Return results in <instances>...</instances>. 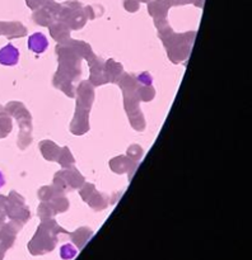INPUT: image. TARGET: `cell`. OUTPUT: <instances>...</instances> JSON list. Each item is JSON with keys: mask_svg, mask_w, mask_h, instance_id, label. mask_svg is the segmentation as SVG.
I'll return each instance as SVG.
<instances>
[{"mask_svg": "<svg viewBox=\"0 0 252 260\" xmlns=\"http://www.w3.org/2000/svg\"><path fill=\"white\" fill-rule=\"evenodd\" d=\"M59 233H66L64 229L59 228L53 221L47 223H42L38 228L37 233L33 236L32 241L28 244V250L32 255H43L55 249L58 244V235Z\"/></svg>", "mask_w": 252, "mask_h": 260, "instance_id": "6da1fadb", "label": "cell"}, {"mask_svg": "<svg viewBox=\"0 0 252 260\" xmlns=\"http://www.w3.org/2000/svg\"><path fill=\"white\" fill-rule=\"evenodd\" d=\"M18 60H19V51L12 43H8L0 50V63L2 65L14 66L18 63Z\"/></svg>", "mask_w": 252, "mask_h": 260, "instance_id": "7a4b0ae2", "label": "cell"}, {"mask_svg": "<svg viewBox=\"0 0 252 260\" xmlns=\"http://www.w3.org/2000/svg\"><path fill=\"white\" fill-rule=\"evenodd\" d=\"M47 46V38H46L43 33H35V35H32L28 38V47H30L31 51L36 53L45 52Z\"/></svg>", "mask_w": 252, "mask_h": 260, "instance_id": "3957f363", "label": "cell"}, {"mask_svg": "<svg viewBox=\"0 0 252 260\" xmlns=\"http://www.w3.org/2000/svg\"><path fill=\"white\" fill-rule=\"evenodd\" d=\"M86 235H92V231H89L88 229H81V230L75 231L74 234H71V238H73V241L76 244L78 248H83L84 244L88 241L89 238H83Z\"/></svg>", "mask_w": 252, "mask_h": 260, "instance_id": "277c9868", "label": "cell"}, {"mask_svg": "<svg viewBox=\"0 0 252 260\" xmlns=\"http://www.w3.org/2000/svg\"><path fill=\"white\" fill-rule=\"evenodd\" d=\"M76 254V250L73 248L71 245H64L63 248H61V258L63 259H71L74 258Z\"/></svg>", "mask_w": 252, "mask_h": 260, "instance_id": "5b68a950", "label": "cell"}, {"mask_svg": "<svg viewBox=\"0 0 252 260\" xmlns=\"http://www.w3.org/2000/svg\"><path fill=\"white\" fill-rule=\"evenodd\" d=\"M5 184V179H4V175H3V173L0 172V188L3 187V185Z\"/></svg>", "mask_w": 252, "mask_h": 260, "instance_id": "8992f818", "label": "cell"}]
</instances>
